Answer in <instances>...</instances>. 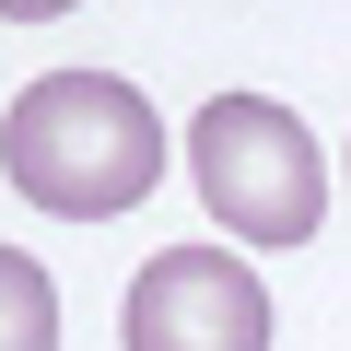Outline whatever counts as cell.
I'll list each match as a JSON object with an SVG mask.
<instances>
[{
  "instance_id": "1",
  "label": "cell",
  "mask_w": 351,
  "mask_h": 351,
  "mask_svg": "<svg viewBox=\"0 0 351 351\" xmlns=\"http://www.w3.org/2000/svg\"><path fill=\"white\" fill-rule=\"evenodd\" d=\"M0 176L59 211V223H106V211H141L152 176H164V117L117 82V71H47L12 94L0 117Z\"/></svg>"
},
{
  "instance_id": "2",
  "label": "cell",
  "mask_w": 351,
  "mask_h": 351,
  "mask_svg": "<svg viewBox=\"0 0 351 351\" xmlns=\"http://www.w3.org/2000/svg\"><path fill=\"white\" fill-rule=\"evenodd\" d=\"M188 176H199V211L246 246H304L328 223V164H316L304 117L269 94H211L188 117Z\"/></svg>"
},
{
  "instance_id": "3",
  "label": "cell",
  "mask_w": 351,
  "mask_h": 351,
  "mask_svg": "<svg viewBox=\"0 0 351 351\" xmlns=\"http://www.w3.org/2000/svg\"><path fill=\"white\" fill-rule=\"evenodd\" d=\"M129 351H269V293L223 246H164L129 281Z\"/></svg>"
},
{
  "instance_id": "4",
  "label": "cell",
  "mask_w": 351,
  "mask_h": 351,
  "mask_svg": "<svg viewBox=\"0 0 351 351\" xmlns=\"http://www.w3.org/2000/svg\"><path fill=\"white\" fill-rule=\"evenodd\" d=\"M0 351H59V281L24 246H0Z\"/></svg>"
},
{
  "instance_id": "5",
  "label": "cell",
  "mask_w": 351,
  "mask_h": 351,
  "mask_svg": "<svg viewBox=\"0 0 351 351\" xmlns=\"http://www.w3.org/2000/svg\"><path fill=\"white\" fill-rule=\"evenodd\" d=\"M59 12H82V0H0V24H59Z\"/></svg>"
}]
</instances>
